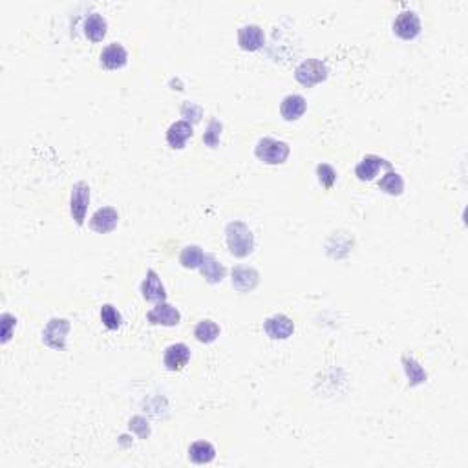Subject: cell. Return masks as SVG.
<instances>
[{
    "label": "cell",
    "mask_w": 468,
    "mask_h": 468,
    "mask_svg": "<svg viewBox=\"0 0 468 468\" xmlns=\"http://www.w3.org/2000/svg\"><path fill=\"white\" fill-rule=\"evenodd\" d=\"M225 238L229 253L236 258H245L255 249V234L244 222H231L225 227Z\"/></svg>",
    "instance_id": "obj_1"
},
{
    "label": "cell",
    "mask_w": 468,
    "mask_h": 468,
    "mask_svg": "<svg viewBox=\"0 0 468 468\" xmlns=\"http://www.w3.org/2000/svg\"><path fill=\"white\" fill-rule=\"evenodd\" d=\"M289 145L275 138H262L255 147L256 158L266 165H282L289 158Z\"/></svg>",
    "instance_id": "obj_2"
},
{
    "label": "cell",
    "mask_w": 468,
    "mask_h": 468,
    "mask_svg": "<svg viewBox=\"0 0 468 468\" xmlns=\"http://www.w3.org/2000/svg\"><path fill=\"white\" fill-rule=\"evenodd\" d=\"M328 66L319 58H308L304 61L297 70H295V79L304 86V88H313L319 83H324L328 79Z\"/></svg>",
    "instance_id": "obj_3"
},
{
    "label": "cell",
    "mask_w": 468,
    "mask_h": 468,
    "mask_svg": "<svg viewBox=\"0 0 468 468\" xmlns=\"http://www.w3.org/2000/svg\"><path fill=\"white\" fill-rule=\"evenodd\" d=\"M88 205H90V187L85 181H79L72 187V196H70V213L77 225L85 224Z\"/></svg>",
    "instance_id": "obj_4"
},
{
    "label": "cell",
    "mask_w": 468,
    "mask_h": 468,
    "mask_svg": "<svg viewBox=\"0 0 468 468\" xmlns=\"http://www.w3.org/2000/svg\"><path fill=\"white\" fill-rule=\"evenodd\" d=\"M70 320L52 319L43 331V342L55 351H63L66 348V337L70 331Z\"/></svg>",
    "instance_id": "obj_5"
},
{
    "label": "cell",
    "mask_w": 468,
    "mask_h": 468,
    "mask_svg": "<svg viewBox=\"0 0 468 468\" xmlns=\"http://www.w3.org/2000/svg\"><path fill=\"white\" fill-rule=\"evenodd\" d=\"M394 33L403 41H414L421 33V19L415 11H401L394 21Z\"/></svg>",
    "instance_id": "obj_6"
},
{
    "label": "cell",
    "mask_w": 468,
    "mask_h": 468,
    "mask_svg": "<svg viewBox=\"0 0 468 468\" xmlns=\"http://www.w3.org/2000/svg\"><path fill=\"white\" fill-rule=\"evenodd\" d=\"M264 331L273 341H286L295 331V322L286 315H273L264 322Z\"/></svg>",
    "instance_id": "obj_7"
},
{
    "label": "cell",
    "mask_w": 468,
    "mask_h": 468,
    "mask_svg": "<svg viewBox=\"0 0 468 468\" xmlns=\"http://www.w3.org/2000/svg\"><path fill=\"white\" fill-rule=\"evenodd\" d=\"M147 320L152 326H167V328H174L180 324L181 315L180 311L167 302H160L154 309H150L147 313Z\"/></svg>",
    "instance_id": "obj_8"
},
{
    "label": "cell",
    "mask_w": 468,
    "mask_h": 468,
    "mask_svg": "<svg viewBox=\"0 0 468 468\" xmlns=\"http://www.w3.org/2000/svg\"><path fill=\"white\" fill-rule=\"evenodd\" d=\"M141 295L147 302H165L167 300V291L165 286L161 284L160 275L154 271V269H149L147 271V277H145L143 284H141Z\"/></svg>",
    "instance_id": "obj_9"
},
{
    "label": "cell",
    "mask_w": 468,
    "mask_h": 468,
    "mask_svg": "<svg viewBox=\"0 0 468 468\" xmlns=\"http://www.w3.org/2000/svg\"><path fill=\"white\" fill-rule=\"evenodd\" d=\"M191 361V350L187 344H172L163 353V366L169 372H181Z\"/></svg>",
    "instance_id": "obj_10"
},
{
    "label": "cell",
    "mask_w": 468,
    "mask_h": 468,
    "mask_svg": "<svg viewBox=\"0 0 468 468\" xmlns=\"http://www.w3.org/2000/svg\"><path fill=\"white\" fill-rule=\"evenodd\" d=\"M119 222V213L114 207H101L97 209L94 216L90 218V229L99 234L112 233L117 227Z\"/></svg>",
    "instance_id": "obj_11"
},
{
    "label": "cell",
    "mask_w": 468,
    "mask_h": 468,
    "mask_svg": "<svg viewBox=\"0 0 468 468\" xmlns=\"http://www.w3.org/2000/svg\"><path fill=\"white\" fill-rule=\"evenodd\" d=\"M381 167H384V169H388L390 171V169H392V163L383 160L381 156L368 154V156H364L361 163L355 167V176L361 181H372L373 178L379 174Z\"/></svg>",
    "instance_id": "obj_12"
},
{
    "label": "cell",
    "mask_w": 468,
    "mask_h": 468,
    "mask_svg": "<svg viewBox=\"0 0 468 468\" xmlns=\"http://www.w3.org/2000/svg\"><path fill=\"white\" fill-rule=\"evenodd\" d=\"M264 43H266V35L260 26L249 24L238 30V46L245 52H256L264 46Z\"/></svg>",
    "instance_id": "obj_13"
},
{
    "label": "cell",
    "mask_w": 468,
    "mask_h": 468,
    "mask_svg": "<svg viewBox=\"0 0 468 468\" xmlns=\"http://www.w3.org/2000/svg\"><path fill=\"white\" fill-rule=\"evenodd\" d=\"M260 275L253 267H234L233 269V288L240 292H249L258 286Z\"/></svg>",
    "instance_id": "obj_14"
},
{
    "label": "cell",
    "mask_w": 468,
    "mask_h": 468,
    "mask_svg": "<svg viewBox=\"0 0 468 468\" xmlns=\"http://www.w3.org/2000/svg\"><path fill=\"white\" fill-rule=\"evenodd\" d=\"M192 125L189 121H176L172 123L169 130H167V143L171 145L172 149H185V143L192 138Z\"/></svg>",
    "instance_id": "obj_15"
},
{
    "label": "cell",
    "mask_w": 468,
    "mask_h": 468,
    "mask_svg": "<svg viewBox=\"0 0 468 468\" xmlns=\"http://www.w3.org/2000/svg\"><path fill=\"white\" fill-rule=\"evenodd\" d=\"M128 63V52L123 48L119 43L108 44L107 48L103 50L101 64L107 70H121Z\"/></svg>",
    "instance_id": "obj_16"
},
{
    "label": "cell",
    "mask_w": 468,
    "mask_h": 468,
    "mask_svg": "<svg viewBox=\"0 0 468 468\" xmlns=\"http://www.w3.org/2000/svg\"><path fill=\"white\" fill-rule=\"evenodd\" d=\"M306 108H308L306 99L298 94H292V96L284 97L282 105H280V114L286 121H297L306 114Z\"/></svg>",
    "instance_id": "obj_17"
},
{
    "label": "cell",
    "mask_w": 468,
    "mask_h": 468,
    "mask_svg": "<svg viewBox=\"0 0 468 468\" xmlns=\"http://www.w3.org/2000/svg\"><path fill=\"white\" fill-rule=\"evenodd\" d=\"M107 19L99 13H92L85 21V37L92 43H101L107 37Z\"/></svg>",
    "instance_id": "obj_18"
},
{
    "label": "cell",
    "mask_w": 468,
    "mask_h": 468,
    "mask_svg": "<svg viewBox=\"0 0 468 468\" xmlns=\"http://www.w3.org/2000/svg\"><path fill=\"white\" fill-rule=\"evenodd\" d=\"M200 271H202L203 278H205L209 284H220L225 278L227 269L216 260V256L214 255H205L203 256L202 266H200Z\"/></svg>",
    "instance_id": "obj_19"
},
{
    "label": "cell",
    "mask_w": 468,
    "mask_h": 468,
    "mask_svg": "<svg viewBox=\"0 0 468 468\" xmlns=\"http://www.w3.org/2000/svg\"><path fill=\"white\" fill-rule=\"evenodd\" d=\"M216 458V448L209 441H196L189 447V459L196 465H207Z\"/></svg>",
    "instance_id": "obj_20"
},
{
    "label": "cell",
    "mask_w": 468,
    "mask_h": 468,
    "mask_svg": "<svg viewBox=\"0 0 468 468\" xmlns=\"http://www.w3.org/2000/svg\"><path fill=\"white\" fill-rule=\"evenodd\" d=\"M379 189L383 192H386V194H390V196H401V194L405 192V181H403L399 172H395L394 169H390V171L381 178V181H379Z\"/></svg>",
    "instance_id": "obj_21"
},
{
    "label": "cell",
    "mask_w": 468,
    "mask_h": 468,
    "mask_svg": "<svg viewBox=\"0 0 468 468\" xmlns=\"http://www.w3.org/2000/svg\"><path fill=\"white\" fill-rule=\"evenodd\" d=\"M194 337H196V341L202 342V344H211V342H214L220 337V326L209 319L202 320V322H198L196 328H194Z\"/></svg>",
    "instance_id": "obj_22"
},
{
    "label": "cell",
    "mask_w": 468,
    "mask_h": 468,
    "mask_svg": "<svg viewBox=\"0 0 468 468\" xmlns=\"http://www.w3.org/2000/svg\"><path fill=\"white\" fill-rule=\"evenodd\" d=\"M203 256H205V253L202 251V247H198V245H187L185 249L181 251L180 264L185 269H200Z\"/></svg>",
    "instance_id": "obj_23"
},
{
    "label": "cell",
    "mask_w": 468,
    "mask_h": 468,
    "mask_svg": "<svg viewBox=\"0 0 468 468\" xmlns=\"http://www.w3.org/2000/svg\"><path fill=\"white\" fill-rule=\"evenodd\" d=\"M403 364H405L406 375L410 379V386H417V384H423L426 381L425 370L417 364V361H414L412 357H403Z\"/></svg>",
    "instance_id": "obj_24"
},
{
    "label": "cell",
    "mask_w": 468,
    "mask_h": 468,
    "mask_svg": "<svg viewBox=\"0 0 468 468\" xmlns=\"http://www.w3.org/2000/svg\"><path fill=\"white\" fill-rule=\"evenodd\" d=\"M101 322L105 324L107 330H110V331L119 330L123 324L121 313L114 308L112 304H105V306L101 308Z\"/></svg>",
    "instance_id": "obj_25"
},
{
    "label": "cell",
    "mask_w": 468,
    "mask_h": 468,
    "mask_svg": "<svg viewBox=\"0 0 468 468\" xmlns=\"http://www.w3.org/2000/svg\"><path fill=\"white\" fill-rule=\"evenodd\" d=\"M222 128H224L222 123L218 119H213V121L209 123L207 132L203 134V143L211 147V149H216L220 143V136H222Z\"/></svg>",
    "instance_id": "obj_26"
},
{
    "label": "cell",
    "mask_w": 468,
    "mask_h": 468,
    "mask_svg": "<svg viewBox=\"0 0 468 468\" xmlns=\"http://www.w3.org/2000/svg\"><path fill=\"white\" fill-rule=\"evenodd\" d=\"M317 178H319V183L324 187V189H331V187L335 185L337 172L335 169L331 165H328V163H320V165L317 167Z\"/></svg>",
    "instance_id": "obj_27"
},
{
    "label": "cell",
    "mask_w": 468,
    "mask_h": 468,
    "mask_svg": "<svg viewBox=\"0 0 468 468\" xmlns=\"http://www.w3.org/2000/svg\"><path fill=\"white\" fill-rule=\"evenodd\" d=\"M181 114H183V117H187L189 119V123H191V117H192V123H198L200 119H202V108L198 107V105H194V103H183V107H181Z\"/></svg>",
    "instance_id": "obj_28"
},
{
    "label": "cell",
    "mask_w": 468,
    "mask_h": 468,
    "mask_svg": "<svg viewBox=\"0 0 468 468\" xmlns=\"http://www.w3.org/2000/svg\"><path fill=\"white\" fill-rule=\"evenodd\" d=\"M2 326H4V333H2V342H8L11 339V328H15L17 320L10 313L2 315Z\"/></svg>",
    "instance_id": "obj_29"
}]
</instances>
